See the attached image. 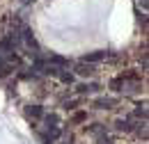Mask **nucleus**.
I'll use <instances>...</instances> for the list:
<instances>
[{"label": "nucleus", "mask_w": 149, "mask_h": 144, "mask_svg": "<svg viewBox=\"0 0 149 144\" xmlns=\"http://www.w3.org/2000/svg\"><path fill=\"white\" fill-rule=\"evenodd\" d=\"M99 60H106V51H94V53H87L83 57V62L92 64V62H99Z\"/></svg>", "instance_id": "1"}, {"label": "nucleus", "mask_w": 149, "mask_h": 144, "mask_svg": "<svg viewBox=\"0 0 149 144\" xmlns=\"http://www.w3.org/2000/svg\"><path fill=\"white\" fill-rule=\"evenodd\" d=\"M99 89V85H94V82H83V85H78V94H92V91Z\"/></svg>", "instance_id": "2"}, {"label": "nucleus", "mask_w": 149, "mask_h": 144, "mask_svg": "<svg viewBox=\"0 0 149 144\" xmlns=\"http://www.w3.org/2000/svg\"><path fill=\"white\" fill-rule=\"evenodd\" d=\"M76 71L80 73V75H92V73H94V66H92V64H87V62H83V64H78V69H76Z\"/></svg>", "instance_id": "3"}, {"label": "nucleus", "mask_w": 149, "mask_h": 144, "mask_svg": "<svg viewBox=\"0 0 149 144\" xmlns=\"http://www.w3.org/2000/svg\"><path fill=\"white\" fill-rule=\"evenodd\" d=\"M115 103H117V101H115V98H99V101H96V108H112V105H115Z\"/></svg>", "instance_id": "4"}, {"label": "nucleus", "mask_w": 149, "mask_h": 144, "mask_svg": "<svg viewBox=\"0 0 149 144\" xmlns=\"http://www.w3.org/2000/svg\"><path fill=\"white\" fill-rule=\"evenodd\" d=\"M51 64H55V66H67L69 62L64 60V57H60V55H51V60H48Z\"/></svg>", "instance_id": "5"}, {"label": "nucleus", "mask_w": 149, "mask_h": 144, "mask_svg": "<svg viewBox=\"0 0 149 144\" xmlns=\"http://www.w3.org/2000/svg\"><path fill=\"white\" fill-rule=\"evenodd\" d=\"M57 114H46V128H57Z\"/></svg>", "instance_id": "6"}, {"label": "nucleus", "mask_w": 149, "mask_h": 144, "mask_svg": "<svg viewBox=\"0 0 149 144\" xmlns=\"http://www.w3.org/2000/svg\"><path fill=\"white\" fill-rule=\"evenodd\" d=\"M25 112H28L30 117H41V114H44V110L39 108V105H30V108L25 110Z\"/></svg>", "instance_id": "7"}, {"label": "nucleus", "mask_w": 149, "mask_h": 144, "mask_svg": "<svg viewBox=\"0 0 149 144\" xmlns=\"http://www.w3.org/2000/svg\"><path fill=\"white\" fill-rule=\"evenodd\" d=\"M60 80H62V82H69V85H71V82H74V75H71V73H60Z\"/></svg>", "instance_id": "8"}, {"label": "nucleus", "mask_w": 149, "mask_h": 144, "mask_svg": "<svg viewBox=\"0 0 149 144\" xmlns=\"http://www.w3.org/2000/svg\"><path fill=\"white\" fill-rule=\"evenodd\" d=\"M117 128L119 130H131V124L129 121H117Z\"/></svg>", "instance_id": "9"}, {"label": "nucleus", "mask_w": 149, "mask_h": 144, "mask_svg": "<svg viewBox=\"0 0 149 144\" xmlns=\"http://www.w3.org/2000/svg\"><path fill=\"white\" fill-rule=\"evenodd\" d=\"M135 117H147V110L142 108V105H138V110H135Z\"/></svg>", "instance_id": "10"}, {"label": "nucleus", "mask_w": 149, "mask_h": 144, "mask_svg": "<svg viewBox=\"0 0 149 144\" xmlns=\"http://www.w3.org/2000/svg\"><path fill=\"white\" fill-rule=\"evenodd\" d=\"M110 87L119 91V87H122V80H112V82H110Z\"/></svg>", "instance_id": "11"}, {"label": "nucleus", "mask_w": 149, "mask_h": 144, "mask_svg": "<svg viewBox=\"0 0 149 144\" xmlns=\"http://www.w3.org/2000/svg\"><path fill=\"white\" fill-rule=\"evenodd\" d=\"M23 2H30V0H23Z\"/></svg>", "instance_id": "12"}]
</instances>
